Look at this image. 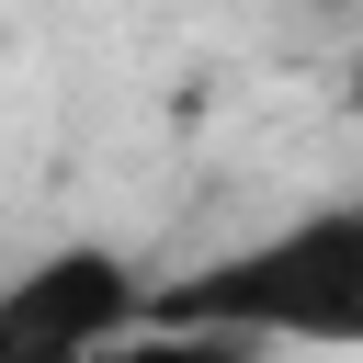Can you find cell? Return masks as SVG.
I'll return each instance as SVG.
<instances>
[{
  "label": "cell",
  "mask_w": 363,
  "mask_h": 363,
  "mask_svg": "<svg viewBox=\"0 0 363 363\" xmlns=\"http://www.w3.org/2000/svg\"><path fill=\"white\" fill-rule=\"evenodd\" d=\"M147 329H170V340H227V352H261V340L363 352V193H352V204H306V216H284L272 238L182 272Z\"/></svg>",
  "instance_id": "cell-1"
},
{
  "label": "cell",
  "mask_w": 363,
  "mask_h": 363,
  "mask_svg": "<svg viewBox=\"0 0 363 363\" xmlns=\"http://www.w3.org/2000/svg\"><path fill=\"white\" fill-rule=\"evenodd\" d=\"M159 295L136 284L125 250H45L34 272L0 284V352H34V363H68V352H113V340H147Z\"/></svg>",
  "instance_id": "cell-2"
},
{
  "label": "cell",
  "mask_w": 363,
  "mask_h": 363,
  "mask_svg": "<svg viewBox=\"0 0 363 363\" xmlns=\"http://www.w3.org/2000/svg\"><path fill=\"white\" fill-rule=\"evenodd\" d=\"M318 11H363V0H318Z\"/></svg>",
  "instance_id": "cell-3"
},
{
  "label": "cell",
  "mask_w": 363,
  "mask_h": 363,
  "mask_svg": "<svg viewBox=\"0 0 363 363\" xmlns=\"http://www.w3.org/2000/svg\"><path fill=\"white\" fill-rule=\"evenodd\" d=\"M352 102H363V57H352Z\"/></svg>",
  "instance_id": "cell-4"
}]
</instances>
